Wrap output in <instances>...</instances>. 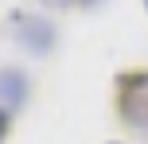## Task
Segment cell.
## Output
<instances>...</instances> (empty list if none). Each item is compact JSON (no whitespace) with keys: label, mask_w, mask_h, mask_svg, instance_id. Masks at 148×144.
Masks as SVG:
<instances>
[{"label":"cell","mask_w":148,"mask_h":144,"mask_svg":"<svg viewBox=\"0 0 148 144\" xmlns=\"http://www.w3.org/2000/svg\"><path fill=\"white\" fill-rule=\"evenodd\" d=\"M121 113L129 125L148 129V70L121 78Z\"/></svg>","instance_id":"1"},{"label":"cell","mask_w":148,"mask_h":144,"mask_svg":"<svg viewBox=\"0 0 148 144\" xmlns=\"http://www.w3.org/2000/svg\"><path fill=\"white\" fill-rule=\"evenodd\" d=\"M12 27H16V35H20V43L23 47H31L35 55H43L47 47H51V39H55V31H51V23L47 20H35V16H12Z\"/></svg>","instance_id":"2"},{"label":"cell","mask_w":148,"mask_h":144,"mask_svg":"<svg viewBox=\"0 0 148 144\" xmlns=\"http://www.w3.org/2000/svg\"><path fill=\"white\" fill-rule=\"evenodd\" d=\"M0 101H4V109H12V105L23 101V74H16V70H4L0 74Z\"/></svg>","instance_id":"3"},{"label":"cell","mask_w":148,"mask_h":144,"mask_svg":"<svg viewBox=\"0 0 148 144\" xmlns=\"http://www.w3.org/2000/svg\"><path fill=\"white\" fill-rule=\"evenodd\" d=\"M4 132H8V113L0 109V140H4Z\"/></svg>","instance_id":"4"},{"label":"cell","mask_w":148,"mask_h":144,"mask_svg":"<svg viewBox=\"0 0 148 144\" xmlns=\"http://www.w3.org/2000/svg\"><path fill=\"white\" fill-rule=\"evenodd\" d=\"M78 4H97V0H78Z\"/></svg>","instance_id":"5"},{"label":"cell","mask_w":148,"mask_h":144,"mask_svg":"<svg viewBox=\"0 0 148 144\" xmlns=\"http://www.w3.org/2000/svg\"><path fill=\"white\" fill-rule=\"evenodd\" d=\"M144 4H148V0H144Z\"/></svg>","instance_id":"6"}]
</instances>
